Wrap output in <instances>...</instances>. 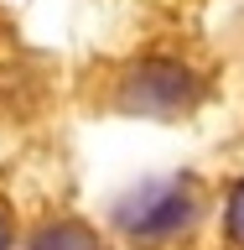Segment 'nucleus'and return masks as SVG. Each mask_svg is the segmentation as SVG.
I'll use <instances>...</instances> for the list:
<instances>
[{
  "label": "nucleus",
  "instance_id": "nucleus-1",
  "mask_svg": "<svg viewBox=\"0 0 244 250\" xmlns=\"http://www.w3.org/2000/svg\"><path fill=\"white\" fill-rule=\"evenodd\" d=\"M192 219V188L187 183H151L120 208V224L130 234H171Z\"/></svg>",
  "mask_w": 244,
  "mask_h": 250
},
{
  "label": "nucleus",
  "instance_id": "nucleus-2",
  "mask_svg": "<svg viewBox=\"0 0 244 250\" xmlns=\"http://www.w3.org/2000/svg\"><path fill=\"white\" fill-rule=\"evenodd\" d=\"M192 99H198V83L182 68H140V73L125 78V89H120L125 109H140V115H156V120L187 109Z\"/></svg>",
  "mask_w": 244,
  "mask_h": 250
},
{
  "label": "nucleus",
  "instance_id": "nucleus-3",
  "mask_svg": "<svg viewBox=\"0 0 244 250\" xmlns=\"http://www.w3.org/2000/svg\"><path fill=\"white\" fill-rule=\"evenodd\" d=\"M31 250H99V240H94L83 224H47Z\"/></svg>",
  "mask_w": 244,
  "mask_h": 250
},
{
  "label": "nucleus",
  "instance_id": "nucleus-4",
  "mask_svg": "<svg viewBox=\"0 0 244 250\" xmlns=\"http://www.w3.org/2000/svg\"><path fill=\"white\" fill-rule=\"evenodd\" d=\"M229 234H234V245H244V188L234 193V203H229Z\"/></svg>",
  "mask_w": 244,
  "mask_h": 250
},
{
  "label": "nucleus",
  "instance_id": "nucleus-5",
  "mask_svg": "<svg viewBox=\"0 0 244 250\" xmlns=\"http://www.w3.org/2000/svg\"><path fill=\"white\" fill-rule=\"evenodd\" d=\"M0 250H11V229H5V219H0Z\"/></svg>",
  "mask_w": 244,
  "mask_h": 250
}]
</instances>
